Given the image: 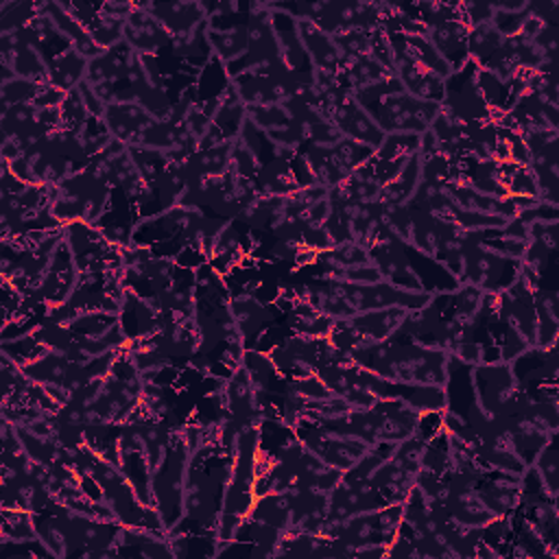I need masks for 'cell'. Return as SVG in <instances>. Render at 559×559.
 Returning a JSON list of instances; mask_svg holds the SVG:
<instances>
[{"mask_svg": "<svg viewBox=\"0 0 559 559\" xmlns=\"http://www.w3.org/2000/svg\"><path fill=\"white\" fill-rule=\"evenodd\" d=\"M190 454L192 450L186 437L173 435L164 456L151 472V504L159 513L166 533L183 518V493Z\"/></svg>", "mask_w": 559, "mask_h": 559, "instance_id": "1", "label": "cell"}, {"mask_svg": "<svg viewBox=\"0 0 559 559\" xmlns=\"http://www.w3.org/2000/svg\"><path fill=\"white\" fill-rule=\"evenodd\" d=\"M332 122L343 138L356 140L365 146L378 148L384 142V131L371 120V116L354 98H345L336 107Z\"/></svg>", "mask_w": 559, "mask_h": 559, "instance_id": "2", "label": "cell"}, {"mask_svg": "<svg viewBox=\"0 0 559 559\" xmlns=\"http://www.w3.org/2000/svg\"><path fill=\"white\" fill-rule=\"evenodd\" d=\"M537 474L542 478V485L548 489V493L555 496L557 491V452H555V432L544 443V448L537 454Z\"/></svg>", "mask_w": 559, "mask_h": 559, "instance_id": "3", "label": "cell"}]
</instances>
